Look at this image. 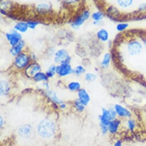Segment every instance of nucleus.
<instances>
[{"label": "nucleus", "mask_w": 146, "mask_h": 146, "mask_svg": "<svg viewBox=\"0 0 146 146\" xmlns=\"http://www.w3.org/2000/svg\"><path fill=\"white\" fill-rule=\"evenodd\" d=\"M39 134L44 137H49L54 132V125L52 121L49 120L42 121L38 126Z\"/></svg>", "instance_id": "f257e3e1"}, {"label": "nucleus", "mask_w": 146, "mask_h": 146, "mask_svg": "<svg viewBox=\"0 0 146 146\" xmlns=\"http://www.w3.org/2000/svg\"><path fill=\"white\" fill-rule=\"evenodd\" d=\"M70 59L68 52L64 49L59 50L54 54V60L58 63H69Z\"/></svg>", "instance_id": "f03ea898"}, {"label": "nucleus", "mask_w": 146, "mask_h": 146, "mask_svg": "<svg viewBox=\"0 0 146 146\" xmlns=\"http://www.w3.org/2000/svg\"><path fill=\"white\" fill-rule=\"evenodd\" d=\"M116 117V113L113 111H107L106 109L103 110V115L100 116L101 124L108 125L111 120H113Z\"/></svg>", "instance_id": "7ed1b4c3"}, {"label": "nucleus", "mask_w": 146, "mask_h": 146, "mask_svg": "<svg viewBox=\"0 0 146 146\" xmlns=\"http://www.w3.org/2000/svg\"><path fill=\"white\" fill-rule=\"evenodd\" d=\"M6 38L12 47L17 44L20 41H21L22 39L21 34L16 30L13 31L11 32L7 33L6 34Z\"/></svg>", "instance_id": "20e7f679"}, {"label": "nucleus", "mask_w": 146, "mask_h": 146, "mask_svg": "<svg viewBox=\"0 0 146 146\" xmlns=\"http://www.w3.org/2000/svg\"><path fill=\"white\" fill-rule=\"evenodd\" d=\"M72 71V68L69 63H62L56 67V72L61 76L68 75Z\"/></svg>", "instance_id": "39448f33"}, {"label": "nucleus", "mask_w": 146, "mask_h": 146, "mask_svg": "<svg viewBox=\"0 0 146 146\" xmlns=\"http://www.w3.org/2000/svg\"><path fill=\"white\" fill-rule=\"evenodd\" d=\"M29 62V57L25 54H20L15 60V65L19 68H22L25 67Z\"/></svg>", "instance_id": "423d86ee"}, {"label": "nucleus", "mask_w": 146, "mask_h": 146, "mask_svg": "<svg viewBox=\"0 0 146 146\" xmlns=\"http://www.w3.org/2000/svg\"><path fill=\"white\" fill-rule=\"evenodd\" d=\"M90 16V13L88 11H86L82 13V15H80L79 16H78L76 19L75 20V21L72 24V26L73 28H79L80 26L83 24L84 22L88 19V18Z\"/></svg>", "instance_id": "0eeeda50"}, {"label": "nucleus", "mask_w": 146, "mask_h": 146, "mask_svg": "<svg viewBox=\"0 0 146 146\" xmlns=\"http://www.w3.org/2000/svg\"><path fill=\"white\" fill-rule=\"evenodd\" d=\"M40 69H41V67L38 64L36 63L32 64L29 65L26 69V74L29 77H32V76L34 77L37 73L38 72Z\"/></svg>", "instance_id": "6e6552de"}, {"label": "nucleus", "mask_w": 146, "mask_h": 146, "mask_svg": "<svg viewBox=\"0 0 146 146\" xmlns=\"http://www.w3.org/2000/svg\"><path fill=\"white\" fill-rule=\"evenodd\" d=\"M19 133L22 137L28 138L32 134V127L28 124L24 125L19 128Z\"/></svg>", "instance_id": "1a4fd4ad"}, {"label": "nucleus", "mask_w": 146, "mask_h": 146, "mask_svg": "<svg viewBox=\"0 0 146 146\" xmlns=\"http://www.w3.org/2000/svg\"><path fill=\"white\" fill-rule=\"evenodd\" d=\"M24 46H25L24 42L23 40L20 41L17 44L12 47V48L11 49V53L13 56H17L21 53V50L24 48Z\"/></svg>", "instance_id": "9d476101"}, {"label": "nucleus", "mask_w": 146, "mask_h": 146, "mask_svg": "<svg viewBox=\"0 0 146 146\" xmlns=\"http://www.w3.org/2000/svg\"><path fill=\"white\" fill-rule=\"evenodd\" d=\"M97 37L100 41L106 42H107L109 39V33L107 30L104 28H102L98 31Z\"/></svg>", "instance_id": "9b49d317"}, {"label": "nucleus", "mask_w": 146, "mask_h": 146, "mask_svg": "<svg viewBox=\"0 0 146 146\" xmlns=\"http://www.w3.org/2000/svg\"><path fill=\"white\" fill-rule=\"evenodd\" d=\"M79 96L80 98V101L84 105H86L90 101V96L87 92L84 89H82L79 92Z\"/></svg>", "instance_id": "f8f14e48"}, {"label": "nucleus", "mask_w": 146, "mask_h": 146, "mask_svg": "<svg viewBox=\"0 0 146 146\" xmlns=\"http://www.w3.org/2000/svg\"><path fill=\"white\" fill-rule=\"evenodd\" d=\"M115 111L119 116L122 117H130L131 116V114L129 111L119 105H115Z\"/></svg>", "instance_id": "ddd939ff"}, {"label": "nucleus", "mask_w": 146, "mask_h": 146, "mask_svg": "<svg viewBox=\"0 0 146 146\" xmlns=\"http://www.w3.org/2000/svg\"><path fill=\"white\" fill-rule=\"evenodd\" d=\"M14 28L17 32L19 31V32H21V33H25L28 31L29 28V26L28 23H27L20 22V23H17L15 25Z\"/></svg>", "instance_id": "4468645a"}, {"label": "nucleus", "mask_w": 146, "mask_h": 146, "mask_svg": "<svg viewBox=\"0 0 146 146\" xmlns=\"http://www.w3.org/2000/svg\"><path fill=\"white\" fill-rule=\"evenodd\" d=\"M119 124V121L118 120H113L108 125V129L111 133H115L118 128Z\"/></svg>", "instance_id": "2eb2a0df"}, {"label": "nucleus", "mask_w": 146, "mask_h": 146, "mask_svg": "<svg viewBox=\"0 0 146 146\" xmlns=\"http://www.w3.org/2000/svg\"><path fill=\"white\" fill-rule=\"evenodd\" d=\"M9 85L6 81L1 82V94L3 95L7 94L9 92Z\"/></svg>", "instance_id": "dca6fc26"}, {"label": "nucleus", "mask_w": 146, "mask_h": 146, "mask_svg": "<svg viewBox=\"0 0 146 146\" xmlns=\"http://www.w3.org/2000/svg\"><path fill=\"white\" fill-rule=\"evenodd\" d=\"M33 78L36 81H41L46 80L48 79V76H46V74H45L43 72H38L33 77Z\"/></svg>", "instance_id": "f3484780"}, {"label": "nucleus", "mask_w": 146, "mask_h": 146, "mask_svg": "<svg viewBox=\"0 0 146 146\" xmlns=\"http://www.w3.org/2000/svg\"><path fill=\"white\" fill-rule=\"evenodd\" d=\"M111 60V55L109 53H106L104 55L102 62V66L104 68L107 67L110 62Z\"/></svg>", "instance_id": "a211bd4d"}, {"label": "nucleus", "mask_w": 146, "mask_h": 146, "mask_svg": "<svg viewBox=\"0 0 146 146\" xmlns=\"http://www.w3.org/2000/svg\"><path fill=\"white\" fill-rule=\"evenodd\" d=\"M104 14L100 12H96L92 13V18L94 20L96 21H99L104 18Z\"/></svg>", "instance_id": "6ab92c4d"}, {"label": "nucleus", "mask_w": 146, "mask_h": 146, "mask_svg": "<svg viewBox=\"0 0 146 146\" xmlns=\"http://www.w3.org/2000/svg\"><path fill=\"white\" fill-rule=\"evenodd\" d=\"M128 24L126 23H119L116 26V30L119 32H124L126 31L128 27Z\"/></svg>", "instance_id": "aec40b11"}, {"label": "nucleus", "mask_w": 146, "mask_h": 146, "mask_svg": "<svg viewBox=\"0 0 146 146\" xmlns=\"http://www.w3.org/2000/svg\"><path fill=\"white\" fill-rule=\"evenodd\" d=\"M68 87L71 90H78L80 88V84L78 82H72L69 84Z\"/></svg>", "instance_id": "412c9836"}, {"label": "nucleus", "mask_w": 146, "mask_h": 146, "mask_svg": "<svg viewBox=\"0 0 146 146\" xmlns=\"http://www.w3.org/2000/svg\"><path fill=\"white\" fill-rule=\"evenodd\" d=\"M55 72H56V67L54 66H52L49 67V70L46 72V76L48 77H52L54 75Z\"/></svg>", "instance_id": "4be33fe9"}, {"label": "nucleus", "mask_w": 146, "mask_h": 146, "mask_svg": "<svg viewBox=\"0 0 146 146\" xmlns=\"http://www.w3.org/2000/svg\"><path fill=\"white\" fill-rule=\"evenodd\" d=\"M49 9V5H47L46 4H41L37 7V9L39 10L40 12L46 11Z\"/></svg>", "instance_id": "5701e85b"}, {"label": "nucleus", "mask_w": 146, "mask_h": 146, "mask_svg": "<svg viewBox=\"0 0 146 146\" xmlns=\"http://www.w3.org/2000/svg\"><path fill=\"white\" fill-rule=\"evenodd\" d=\"M96 76L94 74H92V73H88L86 76V79L88 81H94L96 80Z\"/></svg>", "instance_id": "b1692460"}, {"label": "nucleus", "mask_w": 146, "mask_h": 146, "mask_svg": "<svg viewBox=\"0 0 146 146\" xmlns=\"http://www.w3.org/2000/svg\"><path fill=\"white\" fill-rule=\"evenodd\" d=\"M75 72L76 74H82V73L85 72V70L82 66H79L76 68Z\"/></svg>", "instance_id": "393cba45"}, {"label": "nucleus", "mask_w": 146, "mask_h": 146, "mask_svg": "<svg viewBox=\"0 0 146 146\" xmlns=\"http://www.w3.org/2000/svg\"><path fill=\"white\" fill-rule=\"evenodd\" d=\"M75 105H76V108L80 111H82L84 109V105L81 102V101L79 100H78L76 101V103H75Z\"/></svg>", "instance_id": "a878e982"}, {"label": "nucleus", "mask_w": 146, "mask_h": 146, "mask_svg": "<svg viewBox=\"0 0 146 146\" xmlns=\"http://www.w3.org/2000/svg\"><path fill=\"white\" fill-rule=\"evenodd\" d=\"M27 23L28 24L29 28H31L32 29H35L37 27V25L38 24V23L36 21H29Z\"/></svg>", "instance_id": "bb28decb"}, {"label": "nucleus", "mask_w": 146, "mask_h": 146, "mask_svg": "<svg viewBox=\"0 0 146 146\" xmlns=\"http://www.w3.org/2000/svg\"><path fill=\"white\" fill-rule=\"evenodd\" d=\"M128 127L131 130H133L135 127V123L133 120H129L128 121Z\"/></svg>", "instance_id": "cd10ccee"}, {"label": "nucleus", "mask_w": 146, "mask_h": 146, "mask_svg": "<svg viewBox=\"0 0 146 146\" xmlns=\"http://www.w3.org/2000/svg\"><path fill=\"white\" fill-rule=\"evenodd\" d=\"M65 1H66V3H68V4H72V3H74L76 2L77 0H65Z\"/></svg>", "instance_id": "c85d7f7f"}, {"label": "nucleus", "mask_w": 146, "mask_h": 146, "mask_svg": "<svg viewBox=\"0 0 146 146\" xmlns=\"http://www.w3.org/2000/svg\"><path fill=\"white\" fill-rule=\"evenodd\" d=\"M114 146H121V143L120 141H118L115 144Z\"/></svg>", "instance_id": "c756f323"}, {"label": "nucleus", "mask_w": 146, "mask_h": 146, "mask_svg": "<svg viewBox=\"0 0 146 146\" xmlns=\"http://www.w3.org/2000/svg\"><path fill=\"white\" fill-rule=\"evenodd\" d=\"M3 124V118L2 117H1V125H2Z\"/></svg>", "instance_id": "7c9ffc66"}, {"label": "nucleus", "mask_w": 146, "mask_h": 146, "mask_svg": "<svg viewBox=\"0 0 146 146\" xmlns=\"http://www.w3.org/2000/svg\"><path fill=\"white\" fill-rule=\"evenodd\" d=\"M83 1H87V0H83Z\"/></svg>", "instance_id": "2f4dec72"}]
</instances>
